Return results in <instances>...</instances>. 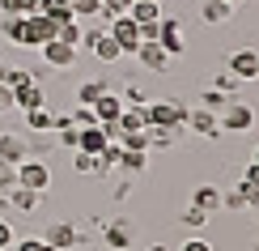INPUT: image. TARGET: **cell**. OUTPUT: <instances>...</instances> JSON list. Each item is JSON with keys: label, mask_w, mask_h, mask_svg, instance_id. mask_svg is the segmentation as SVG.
<instances>
[{"label": "cell", "mask_w": 259, "mask_h": 251, "mask_svg": "<svg viewBox=\"0 0 259 251\" xmlns=\"http://www.w3.org/2000/svg\"><path fill=\"white\" fill-rule=\"evenodd\" d=\"M242 179H246V183H259V162H251V166H246Z\"/></svg>", "instance_id": "cell-44"}, {"label": "cell", "mask_w": 259, "mask_h": 251, "mask_svg": "<svg viewBox=\"0 0 259 251\" xmlns=\"http://www.w3.org/2000/svg\"><path fill=\"white\" fill-rule=\"evenodd\" d=\"M111 145L102 132V124H90V128H77V149L81 154H102V149Z\"/></svg>", "instance_id": "cell-15"}, {"label": "cell", "mask_w": 259, "mask_h": 251, "mask_svg": "<svg viewBox=\"0 0 259 251\" xmlns=\"http://www.w3.org/2000/svg\"><path fill=\"white\" fill-rule=\"evenodd\" d=\"M208 217H212V213H204V209H196V204H187V213H183V226H187V230H200Z\"/></svg>", "instance_id": "cell-34"}, {"label": "cell", "mask_w": 259, "mask_h": 251, "mask_svg": "<svg viewBox=\"0 0 259 251\" xmlns=\"http://www.w3.org/2000/svg\"><path fill=\"white\" fill-rule=\"evenodd\" d=\"M51 251H56V247H51Z\"/></svg>", "instance_id": "cell-48"}, {"label": "cell", "mask_w": 259, "mask_h": 251, "mask_svg": "<svg viewBox=\"0 0 259 251\" xmlns=\"http://www.w3.org/2000/svg\"><path fill=\"white\" fill-rule=\"evenodd\" d=\"M179 251H212V243H208V238H200V234H191V238H187V243H183Z\"/></svg>", "instance_id": "cell-40"}, {"label": "cell", "mask_w": 259, "mask_h": 251, "mask_svg": "<svg viewBox=\"0 0 259 251\" xmlns=\"http://www.w3.org/2000/svg\"><path fill=\"white\" fill-rule=\"evenodd\" d=\"M217 124H221V132H251V128H255V106L230 98V102H225V111L217 115Z\"/></svg>", "instance_id": "cell-2"}, {"label": "cell", "mask_w": 259, "mask_h": 251, "mask_svg": "<svg viewBox=\"0 0 259 251\" xmlns=\"http://www.w3.org/2000/svg\"><path fill=\"white\" fill-rule=\"evenodd\" d=\"M149 251H170V247H166V243H153V247H149Z\"/></svg>", "instance_id": "cell-45"}, {"label": "cell", "mask_w": 259, "mask_h": 251, "mask_svg": "<svg viewBox=\"0 0 259 251\" xmlns=\"http://www.w3.org/2000/svg\"><path fill=\"white\" fill-rule=\"evenodd\" d=\"M106 34L119 43L123 56H136V47H140V26H136L127 13H123V17H111V30H106Z\"/></svg>", "instance_id": "cell-4"}, {"label": "cell", "mask_w": 259, "mask_h": 251, "mask_svg": "<svg viewBox=\"0 0 259 251\" xmlns=\"http://www.w3.org/2000/svg\"><path fill=\"white\" fill-rule=\"evenodd\" d=\"M255 213H259V209H255Z\"/></svg>", "instance_id": "cell-50"}, {"label": "cell", "mask_w": 259, "mask_h": 251, "mask_svg": "<svg viewBox=\"0 0 259 251\" xmlns=\"http://www.w3.org/2000/svg\"><path fill=\"white\" fill-rule=\"evenodd\" d=\"M26 128L30 132H56V111H47V106L26 111Z\"/></svg>", "instance_id": "cell-22"}, {"label": "cell", "mask_w": 259, "mask_h": 251, "mask_svg": "<svg viewBox=\"0 0 259 251\" xmlns=\"http://www.w3.org/2000/svg\"><path fill=\"white\" fill-rule=\"evenodd\" d=\"M136 60L145 64L149 73H166V68H170V56L161 51V43H140V47H136Z\"/></svg>", "instance_id": "cell-14"}, {"label": "cell", "mask_w": 259, "mask_h": 251, "mask_svg": "<svg viewBox=\"0 0 259 251\" xmlns=\"http://www.w3.org/2000/svg\"><path fill=\"white\" fill-rule=\"evenodd\" d=\"M145 124L149 128H175V132H183V124H187V106L175 102V98L145 102Z\"/></svg>", "instance_id": "cell-1"}, {"label": "cell", "mask_w": 259, "mask_h": 251, "mask_svg": "<svg viewBox=\"0 0 259 251\" xmlns=\"http://www.w3.org/2000/svg\"><path fill=\"white\" fill-rule=\"evenodd\" d=\"M106 90H111V85H106L102 77H90V81H81V85H77V102H81V106H94Z\"/></svg>", "instance_id": "cell-21"}, {"label": "cell", "mask_w": 259, "mask_h": 251, "mask_svg": "<svg viewBox=\"0 0 259 251\" xmlns=\"http://www.w3.org/2000/svg\"><path fill=\"white\" fill-rule=\"evenodd\" d=\"M42 60L51 64V68H72L77 64V47H68V43H60V39H51V43H42Z\"/></svg>", "instance_id": "cell-12"}, {"label": "cell", "mask_w": 259, "mask_h": 251, "mask_svg": "<svg viewBox=\"0 0 259 251\" xmlns=\"http://www.w3.org/2000/svg\"><path fill=\"white\" fill-rule=\"evenodd\" d=\"M9 111H13V90L0 81V115H9Z\"/></svg>", "instance_id": "cell-41"}, {"label": "cell", "mask_w": 259, "mask_h": 251, "mask_svg": "<svg viewBox=\"0 0 259 251\" xmlns=\"http://www.w3.org/2000/svg\"><path fill=\"white\" fill-rule=\"evenodd\" d=\"M42 243L56 247V251H72V247H81V230L72 222H51L47 230H42Z\"/></svg>", "instance_id": "cell-6"}, {"label": "cell", "mask_w": 259, "mask_h": 251, "mask_svg": "<svg viewBox=\"0 0 259 251\" xmlns=\"http://www.w3.org/2000/svg\"><path fill=\"white\" fill-rule=\"evenodd\" d=\"M191 204H196V209H204V213H221V192L204 183V188L191 192Z\"/></svg>", "instance_id": "cell-23"}, {"label": "cell", "mask_w": 259, "mask_h": 251, "mask_svg": "<svg viewBox=\"0 0 259 251\" xmlns=\"http://www.w3.org/2000/svg\"><path fill=\"white\" fill-rule=\"evenodd\" d=\"M145 140H149V149H170L175 145V128H145Z\"/></svg>", "instance_id": "cell-29"}, {"label": "cell", "mask_w": 259, "mask_h": 251, "mask_svg": "<svg viewBox=\"0 0 259 251\" xmlns=\"http://www.w3.org/2000/svg\"><path fill=\"white\" fill-rule=\"evenodd\" d=\"M51 179H56V174H51V166L47 162H34V158H26V162H17V183L21 188H30V192H47L51 188Z\"/></svg>", "instance_id": "cell-3"}, {"label": "cell", "mask_w": 259, "mask_h": 251, "mask_svg": "<svg viewBox=\"0 0 259 251\" xmlns=\"http://www.w3.org/2000/svg\"><path fill=\"white\" fill-rule=\"evenodd\" d=\"M56 39V21L42 13H26V47H42Z\"/></svg>", "instance_id": "cell-7"}, {"label": "cell", "mask_w": 259, "mask_h": 251, "mask_svg": "<svg viewBox=\"0 0 259 251\" xmlns=\"http://www.w3.org/2000/svg\"><path fill=\"white\" fill-rule=\"evenodd\" d=\"M225 102H230V98H225L221 90H204V98H200V106H204V111H225Z\"/></svg>", "instance_id": "cell-32"}, {"label": "cell", "mask_w": 259, "mask_h": 251, "mask_svg": "<svg viewBox=\"0 0 259 251\" xmlns=\"http://www.w3.org/2000/svg\"><path fill=\"white\" fill-rule=\"evenodd\" d=\"M0 13H5V17L9 13H21V0H0Z\"/></svg>", "instance_id": "cell-43"}, {"label": "cell", "mask_w": 259, "mask_h": 251, "mask_svg": "<svg viewBox=\"0 0 259 251\" xmlns=\"http://www.w3.org/2000/svg\"><path fill=\"white\" fill-rule=\"evenodd\" d=\"M68 5H72V17L77 21H94L102 13V0H68Z\"/></svg>", "instance_id": "cell-28"}, {"label": "cell", "mask_w": 259, "mask_h": 251, "mask_svg": "<svg viewBox=\"0 0 259 251\" xmlns=\"http://www.w3.org/2000/svg\"><path fill=\"white\" fill-rule=\"evenodd\" d=\"M56 39L68 43V47H81V39H85V21H77V17H72V21H60V26H56Z\"/></svg>", "instance_id": "cell-26"}, {"label": "cell", "mask_w": 259, "mask_h": 251, "mask_svg": "<svg viewBox=\"0 0 259 251\" xmlns=\"http://www.w3.org/2000/svg\"><path fill=\"white\" fill-rule=\"evenodd\" d=\"M127 106H145V90H140V85L127 90Z\"/></svg>", "instance_id": "cell-42"}, {"label": "cell", "mask_w": 259, "mask_h": 251, "mask_svg": "<svg viewBox=\"0 0 259 251\" xmlns=\"http://www.w3.org/2000/svg\"><path fill=\"white\" fill-rule=\"evenodd\" d=\"M230 73L238 81H259V51H251V47L234 51V56H230Z\"/></svg>", "instance_id": "cell-9"}, {"label": "cell", "mask_w": 259, "mask_h": 251, "mask_svg": "<svg viewBox=\"0 0 259 251\" xmlns=\"http://www.w3.org/2000/svg\"><path fill=\"white\" fill-rule=\"evenodd\" d=\"M9 188H17V166L0 158V192H9Z\"/></svg>", "instance_id": "cell-36"}, {"label": "cell", "mask_w": 259, "mask_h": 251, "mask_svg": "<svg viewBox=\"0 0 259 251\" xmlns=\"http://www.w3.org/2000/svg\"><path fill=\"white\" fill-rule=\"evenodd\" d=\"M17 243V230H13V222H9V217H0V251H9Z\"/></svg>", "instance_id": "cell-37"}, {"label": "cell", "mask_w": 259, "mask_h": 251, "mask_svg": "<svg viewBox=\"0 0 259 251\" xmlns=\"http://www.w3.org/2000/svg\"><path fill=\"white\" fill-rule=\"evenodd\" d=\"M127 17H132L136 26H149V21H161V0H132Z\"/></svg>", "instance_id": "cell-18"}, {"label": "cell", "mask_w": 259, "mask_h": 251, "mask_svg": "<svg viewBox=\"0 0 259 251\" xmlns=\"http://www.w3.org/2000/svg\"><path fill=\"white\" fill-rule=\"evenodd\" d=\"M34 106H47V94H42V85L38 81H30V85H17L13 90V111H34Z\"/></svg>", "instance_id": "cell-13"}, {"label": "cell", "mask_w": 259, "mask_h": 251, "mask_svg": "<svg viewBox=\"0 0 259 251\" xmlns=\"http://www.w3.org/2000/svg\"><path fill=\"white\" fill-rule=\"evenodd\" d=\"M132 222H123V217H115V222H106V230H102V247H111V251H127L132 247Z\"/></svg>", "instance_id": "cell-8"}, {"label": "cell", "mask_w": 259, "mask_h": 251, "mask_svg": "<svg viewBox=\"0 0 259 251\" xmlns=\"http://www.w3.org/2000/svg\"><path fill=\"white\" fill-rule=\"evenodd\" d=\"M238 85H242V81H238V77H234V73H221V77H217V81H212V90H221L225 98H234V94H238Z\"/></svg>", "instance_id": "cell-35"}, {"label": "cell", "mask_w": 259, "mask_h": 251, "mask_svg": "<svg viewBox=\"0 0 259 251\" xmlns=\"http://www.w3.org/2000/svg\"><path fill=\"white\" fill-rule=\"evenodd\" d=\"M225 5H234V9H238V0H225Z\"/></svg>", "instance_id": "cell-46"}, {"label": "cell", "mask_w": 259, "mask_h": 251, "mask_svg": "<svg viewBox=\"0 0 259 251\" xmlns=\"http://www.w3.org/2000/svg\"><path fill=\"white\" fill-rule=\"evenodd\" d=\"M5 200H9V209H13V213H34V209H38V192L21 188V183L5 192Z\"/></svg>", "instance_id": "cell-16"}, {"label": "cell", "mask_w": 259, "mask_h": 251, "mask_svg": "<svg viewBox=\"0 0 259 251\" xmlns=\"http://www.w3.org/2000/svg\"><path fill=\"white\" fill-rule=\"evenodd\" d=\"M68 119H72L77 128H90V124H98V119H94V106H77V111H72Z\"/></svg>", "instance_id": "cell-38"}, {"label": "cell", "mask_w": 259, "mask_h": 251, "mask_svg": "<svg viewBox=\"0 0 259 251\" xmlns=\"http://www.w3.org/2000/svg\"><path fill=\"white\" fill-rule=\"evenodd\" d=\"M0 158L5 162H26L30 158V136H21V132H0Z\"/></svg>", "instance_id": "cell-11"}, {"label": "cell", "mask_w": 259, "mask_h": 251, "mask_svg": "<svg viewBox=\"0 0 259 251\" xmlns=\"http://www.w3.org/2000/svg\"><path fill=\"white\" fill-rule=\"evenodd\" d=\"M119 166H123L127 174H140V170L149 166V149H123V154H119Z\"/></svg>", "instance_id": "cell-27"}, {"label": "cell", "mask_w": 259, "mask_h": 251, "mask_svg": "<svg viewBox=\"0 0 259 251\" xmlns=\"http://www.w3.org/2000/svg\"><path fill=\"white\" fill-rule=\"evenodd\" d=\"M38 13L51 17L60 26V21H72V5H68V0H38Z\"/></svg>", "instance_id": "cell-24"}, {"label": "cell", "mask_w": 259, "mask_h": 251, "mask_svg": "<svg viewBox=\"0 0 259 251\" xmlns=\"http://www.w3.org/2000/svg\"><path fill=\"white\" fill-rule=\"evenodd\" d=\"M115 124L123 128V136H127V132H140V128H149V124H145V106H123Z\"/></svg>", "instance_id": "cell-25"}, {"label": "cell", "mask_w": 259, "mask_h": 251, "mask_svg": "<svg viewBox=\"0 0 259 251\" xmlns=\"http://www.w3.org/2000/svg\"><path fill=\"white\" fill-rule=\"evenodd\" d=\"M13 251H51V247L42 243V234H34V238H21V243H13Z\"/></svg>", "instance_id": "cell-39"}, {"label": "cell", "mask_w": 259, "mask_h": 251, "mask_svg": "<svg viewBox=\"0 0 259 251\" xmlns=\"http://www.w3.org/2000/svg\"><path fill=\"white\" fill-rule=\"evenodd\" d=\"M200 17H204V26H225V21L234 17V5H225V0H204Z\"/></svg>", "instance_id": "cell-19"}, {"label": "cell", "mask_w": 259, "mask_h": 251, "mask_svg": "<svg viewBox=\"0 0 259 251\" xmlns=\"http://www.w3.org/2000/svg\"><path fill=\"white\" fill-rule=\"evenodd\" d=\"M221 209H225V213H246L251 204H246L242 188H234V192H221Z\"/></svg>", "instance_id": "cell-30"}, {"label": "cell", "mask_w": 259, "mask_h": 251, "mask_svg": "<svg viewBox=\"0 0 259 251\" xmlns=\"http://www.w3.org/2000/svg\"><path fill=\"white\" fill-rule=\"evenodd\" d=\"M251 162H259V149H255V158H251Z\"/></svg>", "instance_id": "cell-47"}, {"label": "cell", "mask_w": 259, "mask_h": 251, "mask_svg": "<svg viewBox=\"0 0 259 251\" xmlns=\"http://www.w3.org/2000/svg\"><path fill=\"white\" fill-rule=\"evenodd\" d=\"M157 43H161V51H166L170 60L183 56V51H187V39H183V21L161 17V21H157Z\"/></svg>", "instance_id": "cell-5"}, {"label": "cell", "mask_w": 259, "mask_h": 251, "mask_svg": "<svg viewBox=\"0 0 259 251\" xmlns=\"http://www.w3.org/2000/svg\"><path fill=\"white\" fill-rule=\"evenodd\" d=\"M119 111H123V98H119V94H111V90H106L98 102H94V119H98V124H111V119H119Z\"/></svg>", "instance_id": "cell-17"}, {"label": "cell", "mask_w": 259, "mask_h": 251, "mask_svg": "<svg viewBox=\"0 0 259 251\" xmlns=\"http://www.w3.org/2000/svg\"><path fill=\"white\" fill-rule=\"evenodd\" d=\"M255 251H259V247H255Z\"/></svg>", "instance_id": "cell-49"}, {"label": "cell", "mask_w": 259, "mask_h": 251, "mask_svg": "<svg viewBox=\"0 0 259 251\" xmlns=\"http://www.w3.org/2000/svg\"><path fill=\"white\" fill-rule=\"evenodd\" d=\"M127 9H132V0H102V13H98V17L111 21V17H123Z\"/></svg>", "instance_id": "cell-33"}, {"label": "cell", "mask_w": 259, "mask_h": 251, "mask_svg": "<svg viewBox=\"0 0 259 251\" xmlns=\"http://www.w3.org/2000/svg\"><path fill=\"white\" fill-rule=\"evenodd\" d=\"M72 166H77V174H98V154H72Z\"/></svg>", "instance_id": "cell-31"}, {"label": "cell", "mask_w": 259, "mask_h": 251, "mask_svg": "<svg viewBox=\"0 0 259 251\" xmlns=\"http://www.w3.org/2000/svg\"><path fill=\"white\" fill-rule=\"evenodd\" d=\"M0 34L13 43V47H26V13H9L0 21Z\"/></svg>", "instance_id": "cell-20"}, {"label": "cell", "mask_w": 259, "mask_h": 251, "mask_svg": "<svg viewBox=\"0 0 259 251\" xmlns=\"http://www.w3.org/2000/svg\"><path fill=\"white\" fill-rule=\"evenodd\" d=\"M183 128H191L196 136H221V124H217V111H204V106H196V111H187V124Z\"/></svg>", "instance_id": "cell-10"}]
</instances>
